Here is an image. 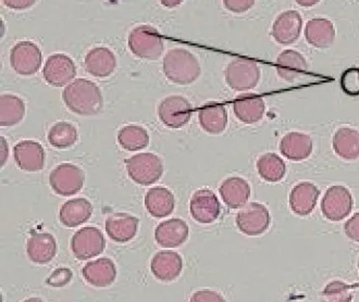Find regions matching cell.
Returning <instances> with one entry per match:
<instances>
[{
  "label": "cell",
  "instance_id": "obj_2",
  "mask_svg": "<svg viewBox=\"0 0 359 302\" xmlns=\"http://www.w3.org/2000/svg\"><path fill=\"white\" fill-rule=\"evenodd\" d=\"M163 66L168 80L175 84H191L201 75V66L196 57L184 48H173L168 51Z\"/></svg>",
  "mask_w": 359,
  "mask_h": 302
},
{
  "label": "cell",
  "instance_id": "obj_41",
  "mask_svg": "<svg viewBox=\"0 0 359 302\" xmlns=\"http://www.w3.org/2000/svg\"><path fill=\"white\" fill-rule=\"evenodd\" d=\"M345 234L354 242H359V213L353 215L350 220L345 223Z\"/></svg>",
  "mask_w": 359,
  "mask_h": 302
},
{
  "label": "cell",
  "instance_id": "obj_30",
  "mask_svg": "<svg viewBox=\"0 0 359 302\" xmlns=\"http://www.w3.org/2000/svg\"><path fill=\"white\" fill-rule=\"evenodd\" d=\"M199 123L209 134H220L228 125V112L222 104L208 102L199 110Z\"/></svg>",
  "mask_w": 359,
  "mask_h": 302
},
{
  "label": "cell",
  "instance_id": "obj_17",
  "mask_svg": "<svg viewBox=\"0 0 359 302\" xmlns=\"http://www.w3.org/2000/svg\"><path fill=\"white\" fill-rule=\"evenodd\" d=\"M189 225L181 219H171L158 225L155 240L163 248H177L189 238Z\"/></svg>",
  "mask_w": 359,
  "mask_h": 302
},
{
  "label": "cell",
  "instance_id": "obj_4",
  "mask_svg": "<svg viewBox=\"0 0 359 302\" xmlns=\"http://www.w3.org/2000/svg\"><path fill=\"white\" fill-rule=\"evenodd\" d=\"M126 171L136 184L149 186L161 179L163 165L161 158L151 153H139L126 161Z\"/></svg>",
  "mask_w": 359,
  "mask_h": 302
},
{
  "label": "cell",
  "instance_id": "obj_3",
  "mask_svg": "<svg viewBox=\"0 0 359 302\" xmlns=\"http://www.w3.org/2000/svg\"><path fill=\"white\" fill-rule=\"evenodd\" d=\"M130 50L133 55L147 60H156L163 51V39L155 27L140 25L129 35Z\"/></svg>",
  "mask_w": 359,
  "mask_h": 302
},
{
  "label": "cell",
  "instance_id": "obj_9",
  "mask_svg": "<svg viewBox=\"0 0 359 302\" xmlns=\"http://www.w3.org/2000/svg\"><path fill=\"white\" fill-rule=\"evenodd\" d=\"M236 225L241 232L248 236L262 235L269 228V211L262 203H248L236 215Z\"/></svg>",
  "mask_w": 359,
  "mask_h": 302
},
{
  "label": "cell",
  "instance_id": "obj_22",
  "mask_svg": "<svg viewBox=\"0 0 359 302\" xmlns=\"http://www.w3.org/2000/svg\"><path fill=\"white\" fill-rule=\"evenodd\" d=\"M86 71L96 78H108L117 67L114 53L106 47L90 49L84 60Z\"/></svg>",
  "mask_w": 359,
  "mask_h": 302
},
{
  "label": "cell",
  "instance_id": "obj_12",
  "mask_svg": "<svg viewBox=\"0 0 359 302\" xmlns=\"http://www.w3.org/2000/svg\"><path fill=\"white\" fill-rule=\"evenodd\" d=\"M43 75L49 85L61 88L76 78V67L72 59L65 53H55L47 59Z\"/></svg>",
  "mask_w": 359,
  "mask_h": 302
},
{
  "label": "cell",
  "instance_id": "obj_11",
  "mask_svg": "<svg viewBox=\"0 0 359 302\" xmlns=\"http://www.w3.org/2000/svg\"><path fill=\"white\" fill-rule=\"evenodd\" d=\"M158 114L161 121L170 128H180L192 118L193 107L182 96H169L159 104Z\"/></svg>",
  "mask_w": 359,
  "mask_h": 302
},
{
  "label": "cell",
  "instance_id": "obj_33",
  "mask_svg": "<svg viewBox=\"0 0 359 302\" xmlns=\"http://www.w3.org/2000/svg\"><path fill=\"white\" fill-rule=\"evenodd\" d=\"M118 143L128 151H139L149 146V135L142 126L126 125L118 133Z\"/></svg>",
  "mask_w": 359,
  "mask_h": 302
},
{
  "label": "cell",
  "instance_id": "obj_36",
  "mask_svg": "<svg viewBox=\"0 0 359 302\" xmlns=\"http://www.w3.org/2000/svg\"><path fill=\"white\" fill-rule=\"evenodd\" d=\"M357 285H348L341 280H333L325 286L323 302H352L353 289Z\"/></svg>",
  "mask_w": 359,
  "mask_h": 302
},
{
  "label": "cell",
  "instance_id": "obj_18",
  "mask_svg": "<svg viewBox=\"0 0 359 302\" xmlns=\"http://www.w3.org/2000/svg\"><path fill=\"white\" fill-rule=\"evenodd\" d=\"M151 270L157 280L161 282H172L182 272V256L175 252H157L151 259Z\"/></svg>",
  "mask_w": 359,
  "mask_h": 302
},
{
  "label": "cell",
  "instance_id": "obj_42",
  "mask_svg": "<svg viewBox=\"0 0 359 302\" xmlns=\"http://www.w3.org/2000/svg\"><path fill=\"white\" fill-rule=\"evenodd\" d=\"M4 3L11 9L22 10L27 9V8L34 5L35 1H25V0H17V1L13 0V1H11V0H9V1H4Z\"/></svg>",
  "mask_w": 359,
  "mask_h": 302
},
{
  "label": "cell",
  "instance_id": "obj_47",
  "mask_svg": "<svg viewBox=\"0 0 359 302\" xmlns=\"http://www.w3.org/2000/svg\"><path fill=\"white\" fill-rule=\"evenodd\" d=\"M358 268H359V262H358Z\"/></svg>",
  "mask_w": 359,
  "mask_h": 302
},
{
  "label": "cell",
  "instance_id": "obj_24",
  "mask_svg": "<svg viewBox=\"0 0 359 302\" xmlns=\"http://www.w3.org/2000/svg\"><path fill=\"white\" fill-rule=\"evenodd\" d=\"M92 213V203L88 199H71L61 207L59 220L66 228H76L79 225L88 222Z\"/></svg>",
  "mask_w": 359,
  "mask_h": 302
},
{
  "label": "cell",
  "instance_id": "obj_23",
  "mask_svg": "<svg viewBox=\"0 0 359 302\" xmlns=\"http://www.w3.org/2000/svg\"><path fill=\"white\" fill-rule=\"evenodd\" d=\"M221 198L231 209H238L245 206L250 196V186L242 177H229L220 185Z\"/></svg>",
  "mask_w": 359,
  "mask_h": 302
},
{
  "label": "cell",
  "instance_id": "obj_14",
  "mask_svg": "<svg viewBox=\"0 0 359 302\" xmlns=\"http://www.w3.org/2000/svg\"><path fill=\"white\" fill-rule=\"evenodd\" d=\"M303 27V19L295 10H287L272 25L271 35L281 45H291L299 39Z\"/></svg>",
  "mask_w": 359,
  "mask_h": 302
},
{
  "label": "cell",
  "instance_id": "obj_1",
  "mask_svg": "<svg viewBox=\"0 0 359 302\" xmlns=\"http://www.w3.org/2000/svg\"><path fill=\"white\" fill-rule=\"evenodd\" d=\"M62 99L71 111L80 116H95L102 109L100 88L86 78H78L69 84L63 90Z\"/></svg>",
  "mask_w": 359,
  "mask_h": 302
},
{
  "label": "cell",
  "instance_id": "obj_25",
  "mask_svg": "<svg viewBox=\"0 0 359 302\" xmlns=\"http://www.w3.org/2000/svg\"><path fill=\"white\" fill-rule=\"evenodd\" d=\"M280 151L287 159L302 161L311 157L313 153V140L306 134L291 132L282 138Z\"/></svg>",
  "mask_w": 359,
  "mask_h": 302
},
{
  "label": "cell",
  "instance_id": "obj_16",
  "mask_svg": "<svg viewBox=\"0 0 359 302\" xmlns=\"http://www.w3.org/2000/svg\"><path fill=\"white\" fill-rule=\"evenodd\" d=\"M83 277L94 287L104 288L112 285L117 278V268L111 259L100 258L88 262L82 270Z\"/></svg>",
  "mask_w": 359,
  "mask_h": 302
},
{
  "label": "cell",
  "instance_id": "obj_34",
  "mask_svg": "<svg viewBox=\"0 0 359 302\" xmlns=\"http://www.w3.org/2000/svg\"><path fill=\"white\" fill-rule=\"evenodd\" d=\"M257 170L262 179L277 183L283 179L287 167L279 156L269 153L262 155L257 160Z\"/></svg>",
  "mask_w": 359,
  "mask_h": 302
},
{
  "label": "cell",
  "instance_id": "obj_32",
  "mask_svg": "<svg viewBox=\"0 0 359 302\" xmlns=\"http://www.w3.org/2000/svg\"><path fill=\"white\" fill-rule=\"evenodd\" d=\"M25 116V104L20 97L4 94L0 97V124L15 126L22 121Z\"/></svg>",
  "mask_w": 359,
  "mask_h": 302
},
{
  "label": "cell",
  "instance_id": "obj_26",
  "mask_svg": "<svg viewBox=\"0 0 359 302\" xmlns=\"http://www.w3.org/2000/svg\"><path fill=\"white\" fill-rule=\"evenodd\" d=\"M305 37L315 48H329L334 43V25L330 20L323 18L311 20L306 25Z\"/></svg>",
  "mask_w": 359,
  "mask_h": 302
},
{
  "label": "cell",
  "instance_id": "obj_45",
  "mask_svg": "<svg viewBox=\"0 0 359 302\" xmlns=\"http://www.w3.org/2000/svg\"><path fill=\"white\" fill-rule=\"evenodd\" d=\"M23 302H44L43 300L41 299V298H29V299L25 300V301Z\"/></svg>",
  "mask_w": 359,
  "mask_h": 302
},
{
  "label": "cell",
  "instance_id": "obj_40",
  "mask_svg": "<svg viewBox=\"0 0 359 302\" xmlns=\"http://www.w3.org/2000/svg\"><path fill=\"white\" fill-rule=\"evenodd\" d=\"M224 5L232 13H245L255 5V1H252V0H226L224 1Z\"/></svg>",
  "mask_w": 359,
  "mask_h": 302
},
{
  "label": "cell",
  "instance_id": "obj_7",
  "mask_svg": "<svg viewBox=\"0 0 359 302\" xmlns=\"http://www.w3.org/2000/svg\"><path fill=\"white\" fill-rule=\"evenodd\" d=\"M41 60V49L32 41H20L10 51V64L18 74L23 76L39 72Z\"/></svg>",
  "mask_w": 359,
  "mask_h": 302
},
{
  "label": "cell",
  "instance_id": "obj_31",
  "mask_svg": "<svg viewBox=\"0 0 359 302\" xmlns=\"http://www.w3.org/2000/svg\"><path fill=\"white\" fill-rule=\"evenodd\" d=\"M333 149L343 159H358L359 132L350 128H339L333 137Z\"/></svg>",
  "mask_w": 359,
  "mask_h": 302
},
{
  "label": "cell",
  "instance_id": "obj_13",
  "mask_svg": "<svg viewBox=\"0 0 359 302\" xmlns=\"http://www.w3.org/2000/svg\"><path fill=\"white\" fill-rule=\"evenodd\" d=\"M189 210L196 222L210 224L219 218L220 203L214 191L210 189H199L195 191L191 199Z\"/></svg>",
  "mask_w": 359,
  "mask_h": 302
},
{
  "label": "cell",
  "instance_id": "obj_29",
  "mask_svg": "<svg viewBox=\"0 0 359 302\" xmlns=\"http://www.w3.org/2000/svg\"><path fill=\"white\" fill-rule=\"evenodd\" d=\"M173 193L165 187H154L145 195L146 210L154 218H165L175 210Z\"/></svg>",
  "mask_w": 359,
  "mask_h": 302
},
{
  "label": "cell",
  "instance_id": "obj_37",
  "mask_svg": "<svg viewBox=\"0 0 359 302\" xmlns=\"http://www.w3.org/2000/svg\"><path fill=\"white\" fill-rule=\"evenodd\" d=\"M341 88L350 96L359 95V68L347 69L341 78Z\"/></svg>",
  "mask_w": 359,
  "mask_h": 302
},
{
  "label": "cell",
  "instance_id": "obj_39",
  "mask_svg": "<svg viewBox=\"0 0 359 302\" xmlns=\"http://www.w3.org/2000/svg\"><path fill=\"white\" fill-rule=\"evenodd\" d=\"M189 302H226L220 294L214 290H198L189 298Z\"/></svg>",
  "mask_w": 359,
  "mask_h": 302
},
{
  "label": "cell",
  "instance_id": "obj_28",
  "mask_svg": "<svg viewBox=\"0 0 359 302\" xmlns=\"http://www.w3.org/2000/svg\"><path fill=\"white\" fill-rule=\"evenodd\" d=\"M277 72L282 80L293 82L305 74L307 71V61L305 57L295 50L283 51L277 59Z\"/></svg>",
  "mask_w": 359,
  "mask_h": 302
},
{
  "label": "cell",
  "instance_id": "obj_6",
  "mask_svg": "<svg viewBox=\"0 0 359 302\" xmlns=\"http://www.w3.org/2000/svg\"><path fill=\"white\" fill-rule=\"evenodd\" d=\"M86 174L82 169L71 163L58 165L49 175V184L55 193L69 197L78 193L83 188Z\"/></svg>",
  "mask_w": 359,
  "mask_h": 302
},
{
  "label": "cell",
  "instance_id": "obj_46",
  "mask_svg": "<svg viewBox=\"0 0 359 302\" xmlns=\"http://www.w3.org/2000/svg\"><path fill=\"white\" fill-rule=\"evenodd\" d=\"M163 5H168V3H165V1H163ZM179 4H180V1H177V3H173V4L170 3V5L175 6V5H179Z\"/></svg>",
  "mask_w": 359,
  "mask_h": 302
},
{
  "label": "cell",
  "instance_id": "obj_35",
  "mask_svg": "<svg viewBox=\"0 0 359 302\" xmlns=\"http://www.w3.org/2000/svg\"><path fill=\"white\" fill-rule=\"evenodd\" d=\"M76 128L68 122H58L48 132V142L58 149H66L78 142Z\"/></svg>",
  "mask_w": 359,
  "mask_h": 302
},
{
  "label": "cell",
  "instance_id": "obj_43",
  "mask_svg": "<svg viewBox=\"0 0 359 302\" xmlns=\"http://www.w3.org/2000/svg\"><path fill=\"white\" fill-rule=\"evenodd\" d=\"M1 140V167L5 165L6 161L8 159V153H9V149H8V144L6 142L5 137L0 138Z\"/></svg>",
  "mask_w": 359,
  "mask_h": 302
},
{
  "label": "cell",
  "instance_id": "obj_15",
  "mask_svg": "<svg viewBox=\"0 0 359 302\" xmlns=\"http://www.w3.org/2000/svg\"><path fill=\"white\" fill-rule=\"evenodd\" d=\"M18 167L23 171L37 172L45 165V150L34 140H22L13 147Z\"/></svg>",
  "mask_w": 359,
  "mask_h": 302
},
{
  "label": "cell",
  "instance_id": "obj_19",
  "mask_svg": "<svg viewBox=\"0 0 359 302\" xmlns=\"http://www.w3.org/2000/svg\"><path fill=\"white\" fill-rule=\"evenodd\" d=\"M139 219L128 213H114L106 220V232L114 242L124 244L135 237Z\"/></svg>",
  "mask_w": 359,
  "mask_h": 302
},
{
  "label": "cell",
  "instance_id": "obj_5",
  "mask_svg": "<svg viewBox=\"0 0 359 302\" xmlns=\"http://www.w3.org/2000/svg\"><path fill=\"white\" fill-rule=\"evenodd\" d=\"M259 78L260 70L257 63L248 59H236L226 67V83L236 92H245L255 88Z\"/></svg>",
  "mask_w": 359,
  "mask_h": 302
},
{
  "label": "cell",
  "instance_id": "obj_38",
  "mask_svg": "<svg viewBox=\"0 0 359 302\" xmlns=\"http://www.w3.org/2000/svg\"><path fill=\"white\" fill-rule=\"evenodd\" d=\"M72 277L73 273L70 268H59L47 278L46 284L51 287H65L70 283Z\"/></svg>",
  "mask_w": 359,
  "mask_h": 302
},
{
  "label": "cell",
  "instance_id": "obj_44",
  "mask_svg": "<svg viewBox=\"0 0 359 302\" xmlns=\"http://www.w3.org/2000/svg\"><path fill=\"white\" fill-rule=\"evenodd\" d=\"M318 3V1H297V4H299V5L306 6H313L316 5V4Z\"/></svg>",
  "mask_w": 359,
  "mask_h": 302
},
{
  "label": "cell",
  "instance_id": "obj_27",
  "mask_svg": "<svg viewBox=\"0 0 359 302\" xmlns=\"http://www.w3.org/2000/svg\"><path fill=\"white\" fill-rule=\"evenodd\" d=\"M233 110L241 122L254 124L259 122L265 114L266 104L257 95H243L234 102Z\"/></svg>",
  "mask_w": 359,
  "mask_h": 302
},
{
  "label": "cell",
  "instance_id": "obj_21",
  "mask_svg": "<svg viewBox=\"0 0 359 302\" xmlns=\"http://www.w3.org/2000/svg\"><path fill=\"white\" fill-rule=\"evenodd\" d=\"M320 191L316 185L303 181L292 189L290 195V207L295 214L305 217L311 214L318 201Z\"/></svg>",
  "mask_w": 359,
  "mask_h": 302
},
{
  "label": "cell",
  "instance_id": "obj_20",
  "mask_svg": "<svg viewBox=\"0 0 359 302\" xmlns=\"http://www.w3.org/2000/svg\"><path fill=\"white\" fill-rule=\"evenodd\" d=\"M27 252L32 262L49 263L56 256V240L49 233H33L27 240Z\"/></svg>",
  "mask_w": 359,
  "mask_h": 302
},
{
  "label": "cell",
  "instance_id": "obj_8",
  "mask_svg": "<svg viewBox=\"0 0 359 302\" xmlns=\"http://www.w3.org/2000/svg\"><path fill=\"white\" fill-rule=\"evenodd\" d=\"M106 247L104 235L96 228H83L73 235L71 249L76 259L84 261L102 254Z\"/></svg>",
  "mask_w": 359,
  "mask_h": 302
},
{
  "label": "cell",
  "instance_id": "obj_10",
  "mask_svg": "<svg viewBox=\"0 0 359 302\" xmlns=\"http://www.w3.org/2000/svg\"><path fill=\"white\" fill-rule=\"evenodd\" d=\"M353 197L350 191L344 186H332L327 191L323 203L321 211L328 220L339 222L346 218L353 209Z\"/></svg>",
  "mask_w": 359,
  "mask_h": 302
}]
</instances>
